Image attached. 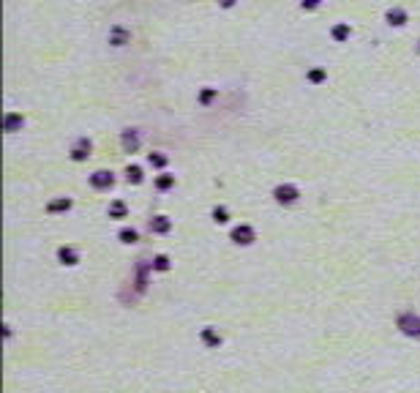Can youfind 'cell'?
<instances>
[{
	"label": "cell",
	"mask_w": 420,
	"mask_h": 393,
	"mask_svg": "<svg viewBox=\"0 0 420 393\" xmlns=\"http://www.w3.org/2000/svg\"><path fill=\"white\" fill-rule=\"evenodd\" d=\"M205 342L208 344H218V336H215L213 331H205Z\"/></svg>",
	"instance_id": "1"
}]
</instances>
